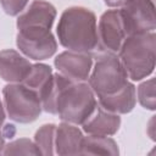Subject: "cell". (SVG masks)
<instances>
[{"label": "cell", "instance_id": "obj_1", "mask_svg": "<svg viewBox=\"0 0 156 156\" xmlns=\"http://www.w3.org/2000/svg\"><path fill=\"white\" fill-rule=\"evenodd\" d=\"M98 100L88 82H76L54 73L52 87L41 102L43 110L57 115L62 122L80 126L96 106Z\"/></svg>", "mask_w": 156, "mask_h": 156}, {"label": "cell", "instance_id": "obj_2", "mask_svg": "<svg viewBox=\"0 0 156 156\" xmlns=\"http://www.w3.org/2000/svg\"><path fill=\"white\" fill-rule=\"evenodd\" d=\"M56 33L58 43L67 50L94 55L98 46V20L91 10L83 6L66 9Z\"/></svg>", "mask_w": 156, "mask_h": 156}, {"label": "cell", "instance_id": "obj_3", "mask_svg": "<svg viewBox=\"0 0 156 156\" xmlns=\"http://www.w3.org/2000/svg\"><path fill=\"white\" fill-rule=\"evenodd\" d=\"M117 55L130 80L138 82L149 77L156 61L155 32L127 35Z\"/></svg>", "mask_w": 156, "mask_h": 156}, {"label": "cell", "instance_id": "obj_4", "mask_svg": "<svg viewBox=\"0 0 156 156\" xmlns=\"http://www.w3.org/2000/svg\"><path fill=\"white\" fill-rule=\"evenodd\" d=\"M129 82L117 54H100L93 65L88 83L96 98L111 95Z\"/></svg>", "mask_w": 156, "mask_h": 156}, {"label": "cell", "instance_id": "obj_5", "mask_svg": "<svg viewBox=\"0 0 156 156\" xmlns=\"http://www.w3.org/2000/svg\"><path fill=\"white\" fill-rule=\"evenodd\" d=\"M2 98L6 115L13 122L32 123L43 111L38 94L22 83H9L5 85Z\"/></svg>", "mask_w": 156, "mask_h": 156}, {"label": "cell", "instance_id": "obj_6", "mask_svg": "<svg viewBox=\"0 0 156 156\" xmlns=\"http://www.w3.org/2000/svg\"><path fill=\"white\" fill-rule=\"evenodd\" d=\"M16 45L21 54L34 61L46 60L57 50V41L51 33V29L39 27L18 29Z\"/></svg>", "mask_w": 156, "mask_h": 156}, {"label": "cell", "instance_id": "obj_7", "mask_svg": "<svg viewBox=\"0 0 156 156\" xmlns=\"http://www.w3.org/2000/svg\"><path fill=\"white\" fill-rule=\"evenodd\" d=\"M119 15L126 37L155 32V0H126Z\"/></svg>", "mask_w": 156, "mask_h": 156}, {"label": "cell", "instance_id": "obj_8", "mask_svg": "<svg viewBox=\"0 0 156 156\" xmlns=\"http://www.w3.org/2000/svg\"><path fill=\"white\" fill-rule=\"evenodd\" d=\"M124 38L126 32L122 24L119 10L111 9L105 11L98 23V46L94 55L117 54Z\"/></svg>", "mask_w": 156, "mask_h": 156}, {"label": "cell", "instance_id": "obj_9", "mask_svg": "<svg viewBox=\"0 0 156 156\" xmlns=\"http://www.w3.org/2000/svg\"><path fill=\"white\" fill-rule=\"evenodd\" d=\"M54 65L62 76L76 82H88L93 68V55L67 50L55 57Z\"/></svg>", "mask_w": 156, "mask_h": 156}, {"label": "cell", "instance_id": "obj_10", "mask_svg": "<svg viewBox=\"0 0 156 156\" xmlns=\"http://www.w3.org/2000/svg\"><path fill=\"white\" fill-rule=\"evenodd\" d=\"M80 126L85 134L111 136L118 132L121 127V117L96 104L91 113Z\"/></svg>", "mask_w": 156, "mask_h": 156}, {"label": "cell", "instance_id": "obj_11", "mask_svg": "<svg viewBox=\"0 0 156 156\" xmlns=\"http://www.w3.org/2000/svg\"><path fill=\"white\" fill-rule=\"evenodd\" d=\"M32 65L23 54L13 49L0 51V78L7 83H22Z\"/></svg>", "mask_w": 156, "mask_h": 156}, {"label": "cell", "instance_id": "obj_12", "mask_svg": "<svg viewBox=\"0 0 156 156\" xmlns=\"http://www.w3.org/2000/svg\"><path fill=\"white\" fill-rule=\"evenodd\" d=\"M56 18V9L45 0H34L28 9L20 13L16 26L17 29L27 27H39L51 29Z\"/></svg>", "mask_w": 156, "mask_h": 156}, {"label": "cell", "instance_id": "obj_13", "mask_svg": "<svg viewBox=\"0 0 156 156\" xmlns=\"http://www.w3.org/2000/svg\"><path fill=\"white\" fill-rule=\"evenodd\" d=\"M83 136V130L78 126L68 122L60 123L55 132V154L61 156L79 155Z\"/></svg>", "mask_w": 156, "mask_h": 156}, {"label": "cell", "instance_id": "obj_14", "mask_svg": "<svg viewBox=\"0 0 156 156\" xmlns=\"http://www.w3.org/2000/svg\"><path fill=\"white\" fill-rule=\"evenodd\" d=\"M98 104L104 107L105 110L117 113V115H126L129 113L136 104V91L135 85L132 82H128L122 89L118 91L98 98Z\"/></svg>", "mask_w": 156, "mask_h": 156}, {"label": "cell", "instance_id": "obj_15", "mask_svg": "<svg viewBox=\"0 0 156 156\" xmlns=\"http://www.w3.org/2000/svg\"><path fill=\"white\" fill-rule=\"evenodd\" d=\"M52 80H54V72L49 65L34 63L32 65V68L28 76L22 82V84L35 91L40 101L43 102L51 90Z\"/></svg>", "mask_w": 156, "mask_h": 156}, {"label": "cell", "instance_id": "obj_16", "mask_svg": "<svg viewBox=\"0 0 156 156\" xmlns=\"http://www.w3.org/2000/svg\"><path fill=\"white\" fill-rule=\"evenodd\" d=\"M119 154L118 145L111 136L105 135H90L83 136L82 147L79 155H112Z\"/></svg>", "mask_w": 156, "mask_h": 156}, {"label": "cell", "instance_id": "obj_17", "mask_svg": "<svg viewBox=\"0 0 156 156\" xmlns=\"http://www.w3.org/2000/svg\"><path fill=\"white\" fill-rule=\"evenodd\" d=\"M55 132H56V126L52 123L43 124L35 132L33 141L35 143L41 155L55 154Z\"/></svg>", "mask_w": 156, "mask_h": 156}, {"label": "cell", "instance_id": "obj_18", "mask_svg": "<svg viewBox=\"0 0 156 156\" xmlns=\"http://www.w3.org/2000/svg\"><path fill=\"white\" fill-rule=\"evenodd\" d=\"M136 91V99L139 104L146 108L154 111L156 108L155 102V78H149L144 82H141L138 88H135Z\"/></svg>", "mask_w": 156, "mask_h": 156}, {"label": "cell", "instance_id": "obj_19", "mask_svg": "<svg viewBox=\"0 0 156 156\" xmlns=\"http://www.w3.org/2000/svg\"><path fill=\"white\" fill-rule=\"evenodd\" d=\"M2 155H41L33 140L27 138L16 139L4 146Z\"/></svg>", "mask_w": 156, "mask_h": 156}, {"label": "cell", "instance_id": "obj_20", "mask_svg": "<svg viewBox=\"0 0 156 156\" xmlns=\"http://www.w3.org/2000/svg\"><path fill=\"white\" fill-rule=\"evenodd\" d=\"M29 0H0L1 7L9 16H18L27 7Z\"/></svg>", "mask_w": 156, "mask_h": 156}, {"label": "cell", "instance_id": "obj_21", "mask_svg": "<svg viewBox=\"0 0 156 156\" xmlns=\"http://www.w3.org/2000/svg\"><path fill=\"white\" fill-rule=\"evenodd\" d=\"M5 117H6V111H5V107H4V102L1 101L0 99V154H2V150H4V146H5V140H4V121H5Z\"/></svg>", "mask_w": 156, "mask_h": 156}, {"label": "cell", "instance_id": "obj_22", "mask_svg": "<svg viewBox=\"0 0 156 156\" xmlns=\"http://www.w3.org/2000/svg\"><path fill=\"white\" fill-rule=\"evenodd\" d=\"M105 4L108 6V7H112V9H117V7H121L126 0H104Z\"/></svg>", "mask_w": 156, "mask_h": 156}]
</instances>
